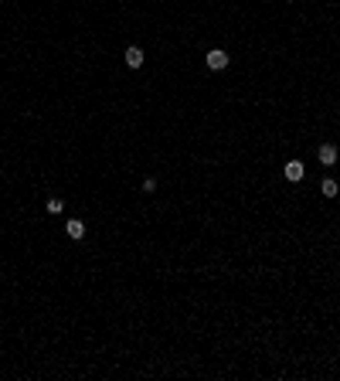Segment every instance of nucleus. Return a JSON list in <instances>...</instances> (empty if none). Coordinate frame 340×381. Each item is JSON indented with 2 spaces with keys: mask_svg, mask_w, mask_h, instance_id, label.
I'll return each instance as SVG.
<instances>
[{
  "mask_svg": "<svg viewBox=\"0 0 340 381\" xmlns=\"http://www.w3.org/2000/svg\"><path fill=\"white\" fill-rule=\"evenodd\" d=\"M208 68H211V72H221V68H228V55L221 51V48H211V51H208Z\"/></svg>",
  "mask_w": 340,
  "mask_h": 381,
  "instance_id": "obj_1",
  "label": "nucleus"
},
{
  "mask_svg": "<svg viewBox=\"0 0 340 381\" xmlns=\"http://www.w3.org/2000/svg\"><path fill=\"white\" fill-rule=\"evenodd\" d=\"M303 174H306L303 160H289V164H286V181H293V184H296V181H303Z\"/></svg>",
  "mask_w": 340,
  "mask_h": 381,
  "instance_id": "obj_2",
  "label": "nucleus"
},
{
  "mask_svg": "<svg viewBox=\"0 0 340 381\" xmlns=\"http://www.w3.org/2000/svg\"><path fill=\"white\" fill-rule=\"evenodd\" d=\"M320 164L323 167H334V164H337V147H334V143H323L320 147Z\"/></svg>",
  "mask_w": 340,
  "mask_h": 381,
  "instance_id": "obj_3",
  "label": "nucleus"
},
{
  "mask_svg": "<svg viewBox=\"0 0 340 381\" xmlns=\"http://www.w3.org/2000/svg\"><path fill=\"white\" fill-rule=\"evenodd\" d=\"M126 65H130V68H140V65H143V48L130 44V48H126Z\"/></svg>",
  "mask_w": 340,
  "mask_h": 381,
  "instance_id": "obj_4",
  "label": "nucleus"
},
{
  "mask_svg": "<svg viewBox=\"0 0 340 381\" xmlns=\"http://www.w3.org/2000/svg\"><path fill=\"white\" fill-rule=\"evenodd\" d=\"M65 228H68V238H82V235H85V225H82V221H75V218H72Z\"/></svg>",
  "mask_w": 340,
  "mask_h": 381,
  "instance_id": "obj_5",
  "label": "nucleus"
},
{
  "mask_svg": "<svg viewBox=\"0 0 340 381\" xmlns=\"http://www.w3.org/2000/svg\"><path fill=\"white\" fill-rule=\"evenodd\" d=\"M320 190H323V194H327V197H337V194H340L337 181H330V177H327V181H323V184H320Z\"/></svg>",
  "mask_w": 340,
  "mask_h": 381,
  "instance_id": "obj_6",
  "label": "nucleus"
},
{
  "mask_svg": "<svg viewBox=\"0 0 340 381\" xmlns=\"http://www.w3.org/2000/svg\"><path fill=\"white\" fill-rule=\"evenodd\" d=\"M61 208H65V201H61V197H51V201H48V211H51V214H58Z\"/></svg>",
  "mask_w": 340,
  "mask_h": 381,
  "instance_id": "obj_7",
  "label": "nucleus"
},
{
  "mask_svg": "<svg viewBox=\"0 0 340 381\" xmlns=\"http://www.w3.org/2000/svg\"><path fill=\"white\" fill-rule=\"evenodd\" d=\"M153 190H157V181L147 177V181H143V194H153Z\"/></svg>",
  "mask_w": 340,
  "mask_h": 381,
  "instance_id": "obj_8",
  "label": "nucleus"
}]
</instances>
